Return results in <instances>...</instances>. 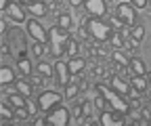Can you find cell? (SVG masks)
Wrapping results in <instances>:
<instances>
[{
	"instance_id": "7402d4cb",
	"label": "cell",
	"mask_w": 151,
	"mask_h": 126,
	"mask_svg": "<svg viewBox=\"0 0 151 126\" xmlns=\"http://www.w3.org/2000/svg\"><path fill=\"white\" fill-rule=\"evenodd\" d=\"M17 67H19V71H21L23 76H32V61L27 57H19L17 59Z\"/></svg>"
},
{
	"instance_id": "ac0fdd59",
	"label": "cell",
	"mask_w": 151,
	"mask_h": 126,
	"mask_svg": "<svg viewBox=\"0 0 151 126\" xmlns=\"http://www.w3.org/2000/svg\"><path fill=\"white\" fill-rule=\"evenodd\" d=\"M11 38H13V42H15V48L17 50H21V57H25V36L19 32V30H13L11 32Z\"/></svg>"
},
{
	"instance_id": "d4e9b609",
	"label": "cell",
	"mask_w": 151,
	"mask_h": 126,
	"mask_svg": "<svg viewBox=\"0 0 151 126\" xmlns=\"http://www.w3.org/2000/svg\"><path fill=\"white\" fill-rule=\"evenodd\" d=\"M9 105H11V103H9ZM9 105H6V99H2V103H0V114H2V122L13 120V116H15V112L11 109Z\"/></svg>"
},
{
	"instance_id": "4fadbf2b",
	"label": "cell",
	"mask_w": 151,
	"mask_h": 126,
	"mask_svg": "<svg viewBox=\"0 0 151 126\" xmlns=\"http://www.w3.org/2000/svg\"><path fill=\"white\" fill-rule=\"evenodd\" d=\"M25 9L34 15V17H44L46 13H48V6L42 2V0H34V2H29V4H25Z\"/></svg>"
},
{
	"instance_id": "f546056e",
	"label": "cell",
	"mask_w": 151,
	"mask_h": 126,
	"mask_svg": "<svg viewBox=\"0 0 151 126\" xmlns=\"http://www.w3.org/2000/svg\"><path fill=\"white\" fill-rule=\"evenodd\" d=\"M78 48H80V44H78V42H76V40H69V44H67V50H65V53H67L69 57H76Z\"/></svg>"
},
{
	"instance_id": "7a4b0ae2",
	"label": "cell",
	"mask_w": 151,
	"mask_h": 126,
	"mask_svg": "<svg viewBox=\"0 0 151 126\" xmlns=\"http://www.w3.org/2000/svg\"><path fill=\"white\" fill-rule=\"evenodd\" d=\"M69 34H67V30H63V27H59V25H55V27H50V32H48V42H50V53L59 59L63 53L67 50V44H69Z\"/></svg>"
},
{
	"instance_id": "52a82bcc",
	"label": "cell",
	"mask_w": 151,
	"mask_h": 126,
	"mask_svg": "<svg viewBox=\"0 0 151 126\" xmlns=\"http://www.w3.org/2000/svg\"><path fill=\"white\" fill-rule=\"evenodd\" d=\"M27 34L38 42H46L48 40V32L42 27V23L38 19H27Z\"/></svg>"
},
{
	"instance_id": "8992f818",
	"label": "cell",
	"mask_w": 151,
	"mask_h": 126,
	"mask_svg": "<svg viewBox=\"0 0 151 126\" xmlns=\"http://www.w3.org/2000/svg\"><path fill=\"white\" fill-rule=\"evenodd\" d=\"M116 15L122 19L124 27H134V21H137V9L132 6L130 2H120L118 9H116Z\"/></svg>"
},
{
	"instance_id": "484cf974",
	"label": "cell",
	"mask_w": 151,
	"mask_h": 126,
	"mask_svg": "<svg viewBox=\"0 0 151 126\" xmlns=\"http://www.w3.org/2000/svg\"><path fill=\"white\" fill-rule=\"evenodd\" d=\"M78 93H80V86L76 84V80L65 86V99H76V97H78Z\"/></svg>"
},
{
	"instance_id": "5bb4252c",
	"label": "cell",
	"mask_w": 151,
	"mask_h": 126,
	"mask_svg": "<svg viewBox=\"0 0 151 126\" xmlns=\"http://www.w3.org/2000/svg\"><path fill=\"white\" fill-rule=\"evenodd\" d=\"M67 67H69V71H71V76H78V74H82V69L86 67V61L82 59V57H69V61H67Z\"/></svg>"
},
{
	"instance_id": "ab89813d",
	"label": "cell",
	"mask_w": 151,
	"mask_h": 126,
	"mask_svg": "<svg viewBox=\"0 0 151 126\" xmlns=\"http://www.w3.org/2000/svg\"><path fill=\"white\" fill-rule=\"evenodd\" d=\"M0 55H2V57H6V55H9V46H6L4 42H2V48H0Z\"/></svg>"
},
{
	"instance_id": "ffe728a7",
	"label": "cell",
	"mask_w": 151,
	"mask_h": 126,
	"mask_svg": "<svg viewBox=\"0 0 151 126\" xmlns=\"http://www.w3.org/2000/svg\"><path fill=\"white\" fill-rule=\"evenodd\" d=\"M38 74H42L44 78H50V76H55V65H50V63H46L44 59H40L38 61Z\"/></svg>"
},
{
	"instance_id": "74e56055",
	"label": "cell",
	"mask_w": 151,
	"mask_h": 126,
	"mask_svg": "<svg viewBox=\"0 0 151 126\" xmlns=\"http://www.w3.org/2000/svg\"><path fill=\"white\" fill-rule=\"evenodd\" d=\"M141 116H143L145 120H151V112L147 109V107H141Z\"/></svg>"
},
{
	"instance_id": "7bdbcfd3",
	"label": "cell",
	"mask_w": 151,
	"mask_h": 126,
	"mask_svg": "<svg viewBox=\"0 0 151 126\" xmlns=\"http://www.w3.org/2000/svg\"><path fill=\"white\" fill-rule=\"evenodd\" d=\"M149 6H151V0H149Z\"/></svg>"
},
{
	"instance_id": "1f68e13d",
	"label": "cell",
	"mask_w": 151,
	"mask_h": 126,
	"mask_svg": "<svg viewBox=\"0 0 151 126\" xmlns=\"http://www.w3.org/2000/svg\"><path fill=\"white\" fill-rule=\"evenodd\" d=\"M130 4L134 9H147L149 6V0H130Z\"/></svg>"
},
{
	"instance_id": "f35d334b",
	"label": "cell",
	"mask_w": 151,
	"mask_h": 126,
	"mask_svg": "<svg viewBox=\"0 0 151 126\" xmlns=\"http://www.w3.org/2000/svg\"><path fill=\"white\" fill-rule=\"evenodd\" d=\"M0 34H6V19H0Z\"/></svg>"
},
{
	"instance_id": "d6986e66",
	"label": "cell",
	"mask_w": 151,
	"mask_h": 126,
	"mask_svg": "<svg viewBox=\"0 0 151 126\" xmlns=\"http://www.w3.org/2000/svg\"><path fill=\"white\" fill-rule=\"evenodd\" d=\"M99 124H101V126H113V124H120V122L116 120V114H113L111 107H109V109H103V112H101Z\"/></svg>"
},
{
	"instance_id": "30bf717a",
	"label": "cell",
	"mask_w": 151,
	"mask_h": 126,
	"mask_svg": "<svg viewBox=\"0 0 151 126\" xmlns=\"http://www.w3.org/2000/svg\"><path fill=\"white\" fill-rule=\"evenodd\" d=\"M6 15H9V19L15 21V23H25V11H23V6L19 2H11L9 9H6Z\"/></svg>"
},
{
	"instance_id": "4dcf8cb0",
	"label": "cell",
	"mask_w": 151,
	"mask_h": 126,
	"mask_svg": "<svg viewBox=\"0 0 151 126\" xmlns=\"http://www.w3.org/2000/svg\"><path fill=\"white\" fill-rule=\"evenodd\" d=\"M94 105H97V107H99V109L103 112V109H107V105H109V103H107V101H105V97H103V95L99 93V97H97V99H94Z\"/></svg>"
},
{
	"instance_id": "4316f807",
	"label": "cell",
	"mask_w": 151,
	"mask_h": 126,
	"mask_svg": "<svg viewBox=\"0 0 151 126\" xmlns=\"http://www.w3.org/2000/svg\"><path fill=\"white\" fill-rule=\"evenodd\" d=\"M46 53V48H44V42H38V40H34V44H32V55L36 57V59H42V55Z\"/></svg>"
},
{
	"instance_id": "8d00e7d4",
	"label": "cell",
	"mask_w": 151,
	"mask_h": 126,
	"mask_svg": "<svg viewBox=\"0 0 151 126\" xmlns=\"http://www.w3.org/2000/svg\"><path fill=\"white\" fill-rule=\"evenodd\" d=\"M84 2H86V0H69V4H71L73 9H78V6H84Z\"/></svg>"
},
{
	"instance_id": "60d3db41",
	"label": "cell",
	"mask_w": 151,
	"mask_h": 126,
	"mask_svg": "<svg viewBox=\"0 0 151 126\" xmlns=\"http://www.w3.org/2000/svg\"><path fill=\"white\" fill-rule=\"evenodd\" d=\"M147 80H149V84H151V71H147Z\"/></svg>"
},
{
	"instance_id": "e0dca14e",
	"label": "cell",
	"mask_w": 151,
	"mask_h": 126,
	"mask_svg": "<svg viewBox=\"0 0 151 126\" xmlns=\"http://www.w3.org/2000/svg\"><path fill=\"white\" fill-rule=\"evenodd\" d=\"M128 67L132 69V74H134V76H147V63L143 59H130Z\"/></svg>"
},
{
	"instance_id": "277c9868",
	"label": "cell",
	"mask_w": 151,
	"mask_h": 126,
	"mask_svg": "<svg viewBox=\"0 0 151 126\" xmlns=\"http://www.w3.org/2000/svg\"><path fill=\"white\" fill-rule=\"evenodd\" d=\"M61 101H63V97L57 91H44V93H40V97H38V109L48 114L57 105H61Z\"/></svg>"
},
{
	"instance_id": "5b68a950",
	"label": "cell",
	"mask_w": 151,
	"mask_h": 126,
	"mask_svg": "<svg viewBox=\"0 0 151 126\" xmlns=\"http://www.w3.org/2000/svg\"><path fill=\"white\" fill-rule=\"evenodd\" d=\"M69 122H71V114L63 105H57L52 112H48V118H46V124L50 126H67Z\"/></svg>"
},
{
	"instance_id": "9c48e42d",
	"label": "cell",
	"mask_w": 151,
	"mask_h": 126,
	"mask_svg": "<svg viewBox=\"0 0 151 126\" xmlns=\"http://www.w3.org/2000/svg\"><path fill=\"white\" fill-rule=\"evenodd\" d=\"M84 9H86V13L92 15V17H105V13H107L105 0H86V2H84Z\"/></svg>"
},
{
	"instance_id": "e575fe53",
	"label": "cell",
	"mask_w": 151,
	"mask_h": 126,
	"mask_svg": "<svg viewBox=\"0 0 151 126\" xmlns=\"http://www.w3.org/2000/svg\"><path fill=\"white\" fill-rule=\"evenodd\" d=\"M71 116H73L76 120H78V118H82V107H80V105H76V107H73V114H71Z\"/></svg>"
},
{
	"instance_id": "7c38bea8",
	"label": "cell",
	"mask_w": 151,
	"mask_h": 126,
	"mask_svg": "<svg viewBox=\"0 0 151 126\" xmlns=\"http://www.w3.org/2000/svg\"><path fill=\"white\" fill-rule=\"evenodd\" d=\"M15 91H17L19 95H23L25 99H29L32 93H34V84H32V80L21 78V80H17V82H15Z\"/></svg>"
},
{
	"instance_id": "9a60e30c",
	"label": "cell",
	"mask_w": 151,
	"mask_h": 126,
	"mask_svg": "<svg viewBox=\"0 0 151 126\" xmlns=\"http://www.w3.org/2000/svg\"><path fill=\"white\" fill-rule=\"evenodd\" d=\"M130 86H132V91H137L139 95H143L147 91V86H149V80H147V76H132Z\"/></svg>"
},
{
	"instance_id": "8fae6325",
	"label": "cell",
	"mask_w": 151,
	"mask_h": 126,
	"mask_svg": "<svg viewBox=\"0 0 151 126\" xmlns=\"http://www.w3.org/2000/svg\"><path fill=\"white\" fill-rule=\"evenodd\" d=\"M109 86L116 88V91H118L120 95H124V97L130 95V84H126V80H122L120 76H111V78H109Z\"/></svg>"
},
{
	"instance_id": "f1b7e54d",
	"label": "cell",
	"mask_w": 151,
	"mask_h": 126,
	"mask_svg": "<svg viewBox=\"0 0 151 126\" xmlns=\"http://www.w3.org/2000/svg\"><path fill=\"white\" fill-rule=\"evenodd\" d=\"M111 44L120 48L122 44H126V36H124V34H113V36H111Z\"/></svg>"
},
{
	"instance_id": "d6a6232c",
	"label": "cell",
	"mask_w": 151,
	"mask_h": 126,
	"mask_svg": "<svg viewBox=\"0 0 151 126\" xmlns=\"http://www.w3.org/2000/svg\"><path fill=\"white\" fill-rule=\"evenodd\" d=\"M42 78H44L42 74H38V76H32L29 80H32V84H34V86H42V84H44V82H42Z\"/></svg>"
},
{
	"instance_id": "83f0119b",
	"label": "cell",
	"mask_w": 151,
	"mask_h": 126,
	"mask_svg": "<svg viewBox=\"0 0 151 126\" xmlns=\"http://www.w3.org/2000/svg\"><path fill=\"white\" fill-rule=\"evenodd\" d=\"M130 36H132L137 42H143V38H145V27H143V25H134V27H132V32H130Z\"/></svg>"
},
{
	"instance_id": "d590c367",
	"label": "cell",
	"mask_w": 151,
	"mask_h": 126,
	"mask_svg": "<svg viewBox=\"0 0 151 126\" xmlns=\"http://www.w3.org/2000/svg\"><path fill=\"white\" fill-rule=\"evenodd\" d=\"M13 2V0H0V11L2 13H6V9H9V4Z\"/></svg>"
},
{
	"instance_id": "6da1fadb",
	"label": "cell",
	"mask_w": 151,
	"mask_h": 126,
	"mask_svg": "<svg viewBox=\"0 0 151 126\" xmlns=\"http://www.w3.org/2000/svg\"><path fill=\"white\" fill-rule=\"evenodd\" d=\"M97 93H101L105 97V101L109 103V107H111L113 112H118V114H128L130 112V105H128L126 97L120 95L116 88H111L107 84H97Z\"/></svg>"
},
{
	"instance_id": "44dd1931",
	"label": "cell",
	"mask_w": 151,
	"mask_h": 126,
	"mask_svg": "<svg viewBox=\"0 0 151 126\" xmlns=\"http://www.w3.org/2000/svg\"><path fill=\"white\" fill-rule=\"evenodd\" d=\"M9 103L15 107V109H19V107H25V105H27L25 97H23V95H19V93H9Z\"/></svg>"
},
{
	"instance_id": "603a6c76",
	"label": "cell",
	"mask_w": 151,
	"mask_h": 126,
	"mask_svg": "<svg viewBox=\"0 0 151 126\" xmlns=\"http://www.w3.org/2000/svg\"><path fill=\"white\" fill-rule=\"evenodd\" d=\"M71 23H73V19H71V15H69V13H61L59 17H57V25L63 27V30H69Z\"/></svg>"
},
{
	"instance_id": "836d02e7",
	"label": "cell",
	"mask_w": 151,
	"mask_h": 126,
	"mask_svg": "<svg viewBox=\"0 0 151 126\" xmlns=\"http://www.w3.org/2000/svg\"><path fill=\"white\" fill-rule=\"evenodd\" d=\"M90 112H92L90 103H88V101H84V103H82V116H86V118H88V116H90Z\"/></svg>"
},
{
	"instance_id": "3957f363",
	"label": "cell",
	"mask_w": 151,
	"mask_h": 126,
	"mask_svg": "<svg viewBox=\"0 0 151 126\" xmlns=\"http://www.w3.org/2000/svg\"><path fill=\"white\" fill-rule=\"evenodd\" d=\"M86 32H88V36H92L97 42H107V40H111V36H113L111 25L105 23L101 17H94V19H90V21L86 23Z\"/></svg>"
},
{
	"instance_id": "ba28073f",
	"label": "cell",
	"mask_w": 151,
	"mask_h": 126,
	"mask_svg": "<svg viewBox=\"0 0 151 126\" xmlns=\"http://www.w3.org/2000/svg\"><path fill=\"white\" fill-rule=\"evenodd\" d=\"M55 78H57V84L59 86H67L71 80V71H69V67H67V63H63L61 59H57V63H55Z\"/></svg>"
},
{
	"instance_id": "2e32d148",
	"label": "cell",
	"mask_w": 151,
	"mask_h": 126,
	"mask_svg": "<svg viewBox=\"0 0 151 126\" xmlns=\"http://www.w3.org/2000/svg\"><path fill=\"white\" fill-rule=\"evenodd\" d=\"M15 82H17V80H15V71H13V67L2 65V67H0V84L6 86V84H15Z\"/></svg>"
},
{
	"instance_id": "b9f144b4",
	"label": "cell",
	"mask_w": 151,
	"mask_h": 126,
	"mask_svg": "<svg viewBox=\"0 0 151 126\" xmlns=\"http://www.w3.org/2000/svg\"><path fill=\"white\" fill-rule=\"evenodd\" d=\"M21 2H23V4H29V2H34V0H21Z\"/></svg>"
},
{
	"instance_id": "cb8c5ba5",
	"label": "cell",
	"mask_w": 151,
	"mask_h": 126,
	"mask_svg": "<svg viewBox=\"0 0 151 126\" xmlns=\"http://www.w3.org/2000/svg\"><path fill=\"white\" fill-rule=\"evenodd\" d=\"M111 59L116 61V63H120L122 67H128V65H130V59L124 55L122 50H113V53H111Z\"/></svg>"
}]
</instances>
